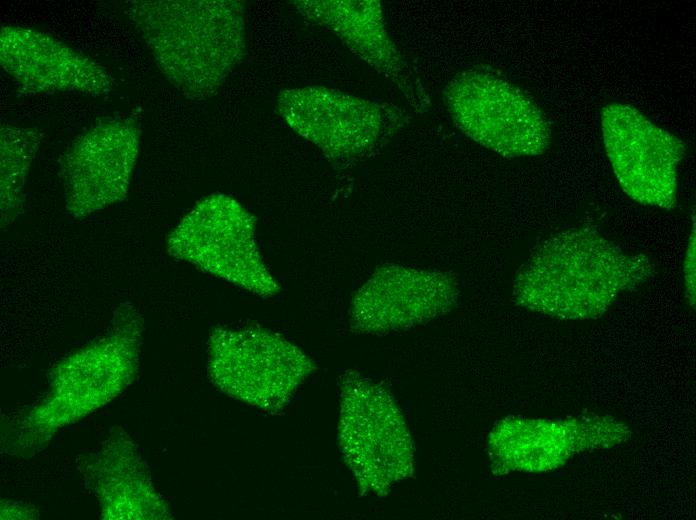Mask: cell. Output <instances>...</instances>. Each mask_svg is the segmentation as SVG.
<instances>
[{
	"mask_svg": "<svg viewBox=\"0 0 696 520\" xmlns=\"http://www.w3.org/2000/svg\"><path fill=\"white\" fill-rule=\"evenodd\" d=\"M653 275L646 255L628 254L593 230L570 229L535 247L516 274L513 299L551 316L592 318Z\"/></svg>",
	"mask_w": 696,
	"mask_h": 520,
	"instance_id": "obj_1",
	"label": "cell"
},
{
	"mask_svg": "<svg viewBox=\"0 0 696 520\" xmlns=\"http://www.w3.org/2000/svg\"><path fill=\"white\" fill-rule=\"evenodd\" d=\"M125 14L166 79L186 98L212 97L246 49L244 7L232 0H137Z\"/></svg>",
	"mask_w": 696,
	"mask_h": 520,
	"instance_id": "obj_2",
	"label": "cell"
},
{
	"mask_svg": "<svg viewBox=\"0 0 696 520\" xmlns=\"http://www.w3.org/2000/svg\"><path fill=\"white\" fill-rule=\"evenodd\" d=\"M338 445L362 495L385 496L410 477L413 443L392 395L354 371L341 378Z\"/></svg>",
	"mask_w": 696,
	"mask_h": 520,
	"instance_id": "obj_3",
	"label": "cell"
},
{
	"mask_svg": "<svg viewBox=\"0 0 696 520\" xmlns=\"http://www.w3.org/2000/svg\"><path fill=\"white\" fill-rule=\"evenodd\" d=\"M443 99L464 134L502 156H537L551 144V129L540 108L495 74L462 71L447 84Z\"/></svg>",
	"mask_w": 696,
	"mask_h": 520,
	"instance_id": "obj_4",
	"label": "cell"
},
{
	"mask_svg": "<svg viewBox=\"0 0 696 520\" xmlns=\"http://www.w3.org/2000/svg\"><path fill=\"white\" fill-rule=\"evenodd\" d=\"M256 219L233 198L217 194L200 201L168 239L169 252L200 269L261 296L280 288L256 241Z\"/></svg>",
	"mask_w": 696,
	"mask_h": 520,
	"instance_id": "obj_5",
	"label": "cell"
},
{
	"mask_svg": "<svg viewBox=\"0 0 696 520\" xmlns=\"http://www.w3.org/2000/svg\"><path fill=\"white\" fill-rule=\"evenodd\" d=\"M278 110L293 130L326 157L344 163L381 148L406 123L396 106L322 86L282 91Z\"/></svg>",
	"mask_w": 696,
	"mask_h": 520,
	"instance_id": "obj_6",
	"label": "cell"
},
{
	"mask_svg": "<svg viewBox=\"0 0 696 520\" xmlns=\"http://www.w3.org/2000/svg\"><path fill=\"white\" fill-rule=\"evenodd\" d=\"M210 366L216 381L232 396L278 411L315 369L297 346L261 328L220 329L211 338Z\"/></svg>",
	"mask_w": 696,
	"mask_h": 520,
	"instance_id": "obj_7",
	"label": "cell"
},
{
	"mask_svg": "<svg viewBox=\"0 0 696 520\" xmlns=\"http://www.w3.org/2000/svg\"><path fill=\"white\" fill-rule=\"evenodd\" d=\"M601 130L622 190L640 204L671 209L677 201L678 165L686 155L684 142L621 102L602 108Z\"/></svg>",
	"mask_w": 696,
	"mask_h": 520,
	"instance_id": "obj_8",
	"label": "cell"
},
{
	"mask_svg": "<svg viewBox=\"0 0 696 520\" xmlns=\"http://www.w3.org/2000/svg\"><path fill=\"white\" fill-rule=\"evenodd\" d=\"M459 293L449 272L384 264L354 294L350 326L362 334L415 327L451 311Z\"/></svg>",
	"mask_w": 696,
	"mask_h": 520,
	"instance_id": "obj_9",
	"label": "cell"
},
{
	"mask_svg": "<svg viewBox=\"0 0 696 520\" xmlns=\"http://www.w3.org/2000/svg\"><path fill=\"white\" fill-rule=\"evenodd\" d=\"M139 148V130L130 120L91 127L60 160L67 210L86 216L122 200Z\"/></svg>",
	"mask_w": 696,
	"mask_h": 520,
	"instance_id": "obj_10",
	"label": "cell"
},
{
	"mask_svg": "<svg viewBox=\"0 0 696 520\" xmlns=\"http://www.w3.org/2000/svg\"><path fill=\"white\" fill-rule=\"evenodd\" d=\"M307 19L326 27L362 60L398 87L418 113L430 105L429 96L413 67L389 36L379 1H293Z\"/></svg>",
	"mask_w": 696,
	"mask_h": 520,
	"instance_id": "obj_11",
	"label": "cell"
},
{
	"mask_svg": "<svg viewBox=\"0 0 696 520\" xmlns=\"http://www.w3.org/2000/svg\"><path fill=\"white\" fill-rule=\"evenodd\" d=\"M3 69L28 92H79L99 95L110 90L107 71L91 58L43 32L5 26L0 32Z\"/></svg>",
	"mask_w": 696,
	"mask_h": 520,
	"instance_id": "obj_12",
	"label": "cell"
},
{
	"mask_svg": "<svg viewBox=\"0 0 696 520\" xmlns=\"http://www.w3.org/2000/svg\"><path fill=\"white\" fill-rule=\"evenodd\" d=\"M1 214L2 221L22 211L23 187L42 133L35 128L2 124L1 130Z\"/></svg>",
	"mask_w": 696,
	"mask_h": 520,
	"instance_id": "obj_13",
	"label": "cell"
},
{
	"mask_svg": "<svg viewBox=\"0 0 696 520\" xmlns=\"http://www.w3.org/2000/svg\"><path fill=\"white\" fill-rule=\"evenodd\" d=\"M695 224L693 223L692 231L689 237L688 246L685 253L683 273L685 281L686 296L694 306L695 301V278H696V259H695Z\"/></svg>",
	"mask_w": 696,
	"mask_h": 520,
	"instance_id": "obj_14",
	"label": "cell"
}]
</instances>
